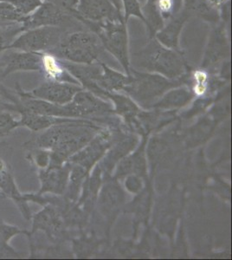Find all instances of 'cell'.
Segmentation results:
<instances>
[{"instance_id": "obj_13", "label": "cell", "mask_w": 232, "mask_h": 260, "mask_svg": "<svg viewBox=\"0 0 232 260\" xmlns=\"http://www.w3.org/2000/svg\"><path fill=\"white\" fill-rule=\"evenodd\" d=\"M70 175L71 164L69 162L59 166L50 165L45 169H39V178L41 186L38 193L42 195L46 193L64 194L68 187Z\"/></svg>"}, {"instance_id": "obj_8", "label": "cell", "mask_w": 232, "mask_h": 260, "mask_svg": "<svg viewBox=\"0 0 232 260\" xmlns=\"http://www.w3.org/2000/svg\"><path fill=\"white\" fill-rule=\"evenodd\" d=\"M31 228L26 237L43 232L50 242L58 245L65 237V222L58 207L52 204L45 205L43 209L31 217Z\"/></svg>"}, {"instance_id": "obj_26", "label": "cell", "mask_w": 232, "mask_h": 260, "mask_svg": "<svg viewBox=\"0 0 232 260\" xmlns=\"http://www.w3.org/2000/svg\"><path fill=\"white\" fill-rule=\"evenodd\" d=\"M24 18L25 17L18 13L12 5L0 1V27L16 23H23Z\"/></svg>"}, {"instance_id": "obj_32", "label": "cell", "mask_w": 232, "mask_h": 260, "mask_svg": "<svg viewBox=\"0 0 232 260\" xmlns=\"http://www.w3.org/2000/svg\"><path fill=\"white\" fill-rule=\"evenodd\" d=\"M126 186L127 187V189L131 191V192H136L141 189V183L136 176H132V177H129L127 179Z\"/></svg>"}, {"instance_id": "obj_37", "label": "cell", "mask_w": 232, "mask_h": 260, "mask_svg": "<svg viewBox=\"0 0 232 260\" xmlns=\"http://www.w3.org/2000/svg\"><path fill=\"white\" fill-rule=\"evenodd\" d=\"M44 1H46V0H44Z\"/></svg>"}, {"instance_id": "obj_29", "label": "cell", "mask_w": 232, "mask_h": 260, "mask_svg": "<svg viewBox=\"0 0 232 260\" xmlns=\"http://www.w3.org/2000/svg\"><path fill=\"white\" fill-rule=\"evenodd\" d=\"M26 159L39 169H45L50 165V151L43 148H28Z\"/></svg>"}, {"instance_id": "obj_34", "label": "cell", "mask_w": 232, "mask_h": 260, "mask_svg": "<svg viewBox=\"0 0 232 260\" xmlns=\"http://www.w3.org/2000/svg\"><path fill=\"white\" fill-rule=\"evenodd\" d=\"M10 149H11V148H10L9 145L6 142H0V162L2 160H6V155L11 153Z\"/></svg>"}, {"instance_id": "obj_21", "label": "cell", "mask_w": 232, "mask_h": 260, "mask_svg": "<svg viewBox=\"0 0 232 260\" xmlns=\"http://www.w3.org/2000/svg\"><path fill=\"white\" fill-rule=\"evenodd\" d=\"M103 71L97 80V85L101 89L108 92L123 90L129 82L128 75H123L118 71L109 68L108 65L102 62Z\"/></svg>"}, {"instance_id": "obj_25", "label": "cell", "mask_w": 232, "mask_h": 260, "mask_svg": "<svg viewBox=\"0 0 232 260\" xmlns=\"http://www.w3.org/2000/svg\"><path fill=\"white\" fill-rule=\"evenodd\" d=\"M154 2L164 24L182 8L183 0H154Z\"/></svg>"}, {"instance_id": "obj_20", "label": "cell", "mask_w": 232, "mask_h": 260, "mask_svg": "<svg viewBox=\"0 0 232 260\" xmlns=\"http://www.w3.org/2000/svg\"><path fill=\"white\" fill-rule=\"evenodd\" d=\"M182 10L190 18L197 17L213 25L221 22L220 13L211 8L206 0H183Z\"/></svg>"}, {"instance_id": "obj_27", "label": "cell", "mask_w": 232, "mask_h": 260, "mask_svg": "<svg viewBox=\"0 0 232 260\" xmlns=\"http://www.w3.org/2000/svg\"><path fill=\"white\" fill-rule=\"evenodd\" d=\"M12 5L18 13L24 17L30 15L41 6L44 0H0Z\"/></svg>"}, {"instance_id": "obj_6", "label": "cell", "mask_w": 232, "mask_h": 260, "mask_svg": "<svg viewBox=\"0 0 232 260\" xmlns=\"http://www.w3.org/2000/svg\"><path fill=\"white\" fill-rule=\"evenodd\" d=\"M68 30L61 27L43 26L28 29L18 36L9 49L34 53H52Z\"/></svg>"}, {"instance_id": "obj_36", "label": "cell", "mask_w": 232, "mask_h": 260, "mask_svg": "<svg viewBox=\"0 0 232 260\" xmlns=\"http://www.w3.org/2000/svg\"><path fill=\"white\" fill-rule=\"evenodd\" d=\"M0 197H2V195H1V193H0Z\"/></svg>"}, {"instance_id": "obj_35", "label": "cell", "mask_w": 232, "mask_h": 260, "mask_svg": "<svg viewBox=\"0 0 232 260\" xmlns=\"http://www.w3.org/2000/svg\"><path fill=\"white\" fill-rule=\"evenodd\" d=\"M109 1H110L120 12L123 13V12H122V6H121V0H109Z\"/></svg>"}, {"instance_id": "obj_33", "label": "cell", "mask_w": 232, "mask_h": 260, "mask_svg": "<svg viewBox=\"0 0 232 260\" xmlns=\"http://www.w3.org/2000/svg\"><path fill=\"white\" fill-rule=\"evenodd\" d=\"M4 111L14 113V107L12 104L6 102L0 95V112H4Z\"/></svg>"}, {"instance_id": "obj_24", "label": "cell", "mask_w": 232, "mask_h": 260, "mask_svg": "<svg viewBox=\"0 0 232 260\" xmlns=\"http://www.w3.org/2000/svg\"><path fill=\"white\" fill-rule=\"evenodd\" d=\"M25 29L23 23H16L0 27V56L4 51L9 49L15 39Z\"/></svg>"}, {"instance_id": "obj_1", "label": "cell", "mask_w": 232, "mask_h": 260, "mask_svg": "<svg viewBox=\"0 0 232 260\" xmlns=\"http://www.w3.org/2000/svg\"><path fill=\"white\" fill-rule=\"evenodd\" d=\"M97 130L99 127L90 121L76 120L54 125L42 131L43 133L35 139L25 142L24 146L27 149H47L50 153V165H62L93 140Z\"/></svg>"}, {"instance_id": "obj_4", "label": "cell", "mask_w": 232, "mask_h": 260, "mask_svg": "<svg viewBox=\"0 0 232 260\" xmlns=\"http://www.w3.org/2000/svg\"><path fill=\"white\" fill-rule=\"evenodd\" d=\"M80 23L98 37L104 50L115 56L126 74H129V41L126 23L123 21L93 23L84 20L80 21Z\"/></svg>"}, {"instance_id": "obj_22", "label": "cell", "mask_w": 232, "mask_h": 260, "mask_svg": "<svg viewBox=\"0 0 232 260\" xmlns=\"http://www.w3.org/2000/svg\"><path fill=\"white\" fill-rule=\"evenodd\" d=\"M193 93L191 89L185 87H175L165 92L156 104H153V108L159 109H169L174 107L184 106L193 98Z\"/></svg>"}, {"instance_id": "obj_3", "label": "cell", "mask_w": 232, "mask_h": 260, "mask_svg": "<svg viewBox=\"0 0 232 260\" xmlns=\"http://www.w3.org/2000/svg\"><path fill=\"white\" fill-rule=\"evenodd\" d=\"M103 50L100 39L94 33L81 30L66 33L51 54L68 62L91 64L100 62Z\"/></svg>"}, {"instance_id": "obj_10", "label": "cell", "mask_w": 232, "mask_h": 260, "mask_svg": "<svg viewBox=\"0 0 232 260\" xmlns=\"http://www.w3.org/2000/svg\"><path fill=\"white\" fill-rule=\"evenodd\" d=\"M42 53L8 49L0 56V80L17 72L41 71Z\"/></svg>"}, {"instance_id": "obj_15", "label": "cell", "mask_w": 232, "mask_h": 260, "mask_svg": "<svg viewBox=\"0 0 232 260\" xmlns=\"http://www.w3.org/2000/svg\"><path fill=\"white\" fill-rule=\"evenodd\" d=\"M190 17L182 8L176 15L165 22L164 26L156 33L154 38L164 47L183 52L179 45V37L182 31L183 27Z\"/></svg>"}, {"instance_id": "obj_7", "label": "cell", "mask_w": 232, "mask_h": 260, "mask_svg": "<svg viewBox=\"0 0 232 260\" xmlns=\"http://www.w3.org/2000/svg\"><path fill=\"white\" fill-rule=\"evenodd\" d=\"M76 22L79 21L75 18L72 12L50 1H44L35 12L24 18L23 25L25 30L38 27L56 26L69 31V28L75 26Z\"/></svg>"}, {"instance_id": "obj_14", "label": "cell", "mask_w": 232, "mask_h": 260, "mask_svg": "<svg viewBox=\"0 0 232 260\" xmlns=\"http://www.w3.org/2000/svg\"><path fill=\"white\" fill-rule=\"evenodd\" d=\"M0 193L2 195V198L10 199L14 202L24 219H31L32 213L29 208L26 193L21 192L18 188L7 161H4L0 165Z\"/></svg>"}, {"instance_id": "obj_5", "label": "cell", "mask_w": 232, "mask_h": 260, "mask_svg": "<svg viewBox=\"0 0 232 260\" xmlns=\"http://www.w3.org/2000/svg\"><path fill=\"white\" fill-rule=\"evenodd\" d=\"M128 77L129 82L123 91L141 104H150L156 99L161 98L169 89L185 84V75L179 79L173 80L161 75L130 68Z\"/></svg>"}, {"instance_id": "obj_12", "label": "cell", "mask_w": 232, "mask_h": 260, "mask_svg": "<svg viewBox=\"0 0 232 260\" xmlns=\"http://www.w3.org/2000/svg\"><path fill=\"white\" fill-rule=\"evenodd\" d=\"M82 88L73 83L46 80L30 91H27L33 98L46 101L51 104L65 105L73 100L77 93Z\"/></svg>"}, {"instance_id": "obj_30", "label": "cell", "mask_w": 232, "mask_h": 260, "mask_svg": "<svg viewBox=\"0 0 232 260\" xmlns=\"http://www.w3.org/2000/svg\"><path fill=\"white\" fill-rule=\"evenodd\" d=\"M123 12V18L125 23L127 24V21L131 17H136L141 19L142 22L144 20L142 12H141V5L139 0H121Z\"/></svg>"}, {"instance_id": "obj_9", "label": "cell", "mask_w": 232, "mask_h": 260, "mask_svg": "<svg viewBox=\"0 0 232 260\" xmlns=\"http://www.w3.org/2000/svg\"><path fill=\"white\" fill-rule=\"evenodd\" d=\"M73 15L77 20L93 23L124 21L123 13L109 0H78Z\"/></svg>"}, {"instance_id": "obj_2", "label": "cell", "mask_w": 232, "mask_h": 260, "mask_svg": "<svg viewBox=\"0 0 232 260\" xmlns=\"http://www.w3.org/2000/svg\"><path fill=\"white\" fill-rule=\"evenodd\" d=\"M131 62V68L136 71L156 73L173 80L181 78L191 70L183 52L164 47L155 38H149L144 47L132 52L130 65Z\"/></svg>"}, {"instance_id": "obj_11", "label": "cell", "mask_w": 232, "mask_h": 260, "mask_svg": "<svg viewBox=\"0 0 232 260\" xmlns=\"http://www.w3.org/2000/svg\"><path fill=\"white\" fill-rule=\"evenodd\" d=\"M230 56V45L226 32V26L223 22L214 24L210 33L208 44L201 68L215 69Z\"/></svg>"}, {"instance_id": "obj_18", "label": "cell", "mask_w": 232, "mask_h": 260, "mask_svg": "<svg viewBox=\"0 0 232 260\" xmlns=\"http://www.w3.org/2000/svg\"><path fill=\"white\" fill-rule=\"evenodd\" d=\"M18 115L19 127H26L32 132H42L54 125L76 121L72 118H61L50 115H39L27 110H21L18 112Z\"/></svg>"}, {"instance_id": "obj_17", "label": "cell", "mask_w": 232, "mask_h": 260, "mask_svg": "<svg viewBox=\"0 0 232 260\" xmlns=\"http://www.w3.org/2000/svg\"><path fill=\"white\" fill-rule=\"evenodd\" d=\"M41 72L46 80L56 81L62 83H73L78 85V81L69 72L62 59L49 52L42 53Z\"/></svg>"}, {"instance_id": "obj_31", "label": "cell", "mask_w": 232, "mask_h": 260, "mask_svg": "<svg viewBox=\"0 0 232 260\" xmlns=\"http://www.w3.org/2000/svg\"><path fill=\"white\" fill-rule=\"evenodd\" d=\"M46 1H50L51 3L56 4L63 9L71 12H73L77 6V2H78V0H46Z\"/></svg>"}, {"instance_id": "obj_19", "label": "cell", "mask_w": 232, "mask_h": 260, "mask_svg": "<svg viewBox=\"0 0 232 260\" xmlns=\"http://www.w3.org/2000/svg\"><path fill=\"white\" fill-rule=\"evenodd\" d=\"M27 233L26 229L9 224L0 218V258L20 257L19 252L16 251L10 243L15 236L19 234L26 236Z\"/></svg>"}, {"instance_id": "obj_16", "label": "cell", "mask_w": 232, "mask_h": 260, "mask_svg": "<svg viewBox=\"0 0 232 260\" xmlns=\"http://www.w3.org/2000/svg\"><path fill=\"white\" fill-rule=\"evenodd\" d=\"M110 147V137L106 133L97 136L90 144L82 151H78L69 159L67 162L80 166L87 171H89L94 163L100 159L107 149Z\"/></svg>"}, {"instance_id": "obj_23", "label": "cell", "mask_w": 232, "mask_h": 260, "mask_svg": "<svg viewBox=\"0 0 232 260\" xmlns=\"http://www.w3.org/2000/svg\"><path fill=\"white\" fill-rule=\"evenodd\" d=\"M141 12L144 18L145 24L148 31V38H154L162 27L164 26V22L157 11L154 0H147L144 6H141Z\"/></svg>"}, {"instance_id": "obj_28", "label": "cell", "mask_w": 232, "mask_h": 260, "mask_svg": "<svg viewBox=\"0 0 232 260\" xmlns=\"http://www.w3.org/2000/svg\"><path fill=\"white\" fill-rule=\"evenodd\" d=\"M19 127L18 120L15 119L12 113L7 111L0 112V140L12 135Z\"/></svg>"}]
</instances>
